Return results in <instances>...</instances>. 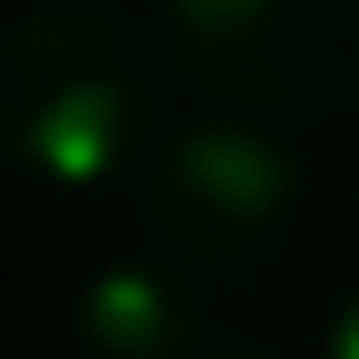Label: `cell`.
Here are the masks:
<instances>
[{"mask_svg":"<svg viewBox=\"0 0 359 359\" xmlns=\"http://www.w3.org/2000/svg\"><path fill=\"white\" fill-rule=\"evenodd\" d=\"M301 217V159L268 117H192L142 151V226L192 284H234Z\"/></svg>","mask_w":359,"mask_h":359,"instance_id":"cell-2","label":"cell"},{"mask_svg":"<svg viewBox=\"0 0 359 359\" xmlns=\"http://www.w3.org/2000/svg\"><path fill=\"white\" fill-rule=\"evenodd\" d=\"M159 134V50L117 8H42L0 34V159L42 192H109Z\"/></svg>","mask_w":359,"mask_h":359,"instance_id":"cell-1","label":"cell"},{"mask_svg":"<svg viewBox=\"0 0 359 359\" xmlns=\"http://www.w3.org/2000/svg\"><path fill=\"white\" fill-rule=\"evenodd\" d=\"M201 359H276V351H259V343H209Z\"/></svg>","mask_w":359,"mask_h":359,"instance_id":"cell-6","label":"cell"},{"mask_svg":"<svg viewBox=\"0 0 359 359\" xmlns=\"http://www.w3.org/2000/svg\"><path fill=\"white\" fill-rule=\"evenodd\" d=\"M76 351L84 359H201L209 318L201 284L184 268L151 259H109L100 276L76 284Z\"/></svg>","mask_w":359,"mask_h":359,"instance_id":"cell-4","label":"cell"},{"mask_svg":"<svg viewBox=\"0 0 359 359\" xmlns=\"http://www.w3.org/2000/svg\"><path fill=\"white\" fill-rule=\"evenodd\" d=\"M318 359H359V292L334 309V326H326V351Z\"/></svg>","mask_w":359,"mask_h":359,"instance_id":"cell-5","label":"cell"},{"mask_svg":"<svg viewBox=\"0 0 359 359\" xmlns=\"http://www.w3.org/2000/svg\"><path fill=\"white\" fill-rule=\"evenodd\" d=\"M168 42L234 117H334L359 100V0H168Z\"/></svg>","mask_w":359,"mask_h":359,"instance_id":"cell-3","label":"cell"}]
</instances>
